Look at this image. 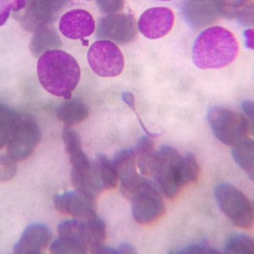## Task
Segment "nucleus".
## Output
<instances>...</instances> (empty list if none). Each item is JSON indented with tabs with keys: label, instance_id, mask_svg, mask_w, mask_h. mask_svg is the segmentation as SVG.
Here are the masks:
<instances>
[{
	"label": "nucleus",
	"instance_id": "nucleus-23",
	"mask_svg": "<svg viewBox=\"0 0 254 254\" xmlns=\"http://www.w3.org/2000/svg\"><path fill=\"white\" fill-rule=\"evenodd\" d=\"M96 177L102 189H115L118 185V176L115 166L105 155H98L93 163Z\"/></svg>",
	"mask_w": 254,
	"mask_h": 254
},
{
	"label": "nucleus",
	"instance_id": "nucleus-2",
	"mask_svg": "<svg viewBox=\"0 0 254 254\" xmlns=\"http://www.w3.org/2000/svg\"><path fill=\"white\" fill-rule=\"evenodd\" d=\"M238 52L234 35L222 26H212L201 32L194 42L192 61L199 69H221L231 64Z\"/></svg>",
	"mask_w": 254,
	"mask_h": 254
},
{
	"label": "nucleus",
	"instance_id": "nucleus-17",
	"mask_svg": "<svg viewBox=\"0 0 254 254\" xmlns=\"http://www.w3.org/2000/svg\"><path fill=\"white\" fill-rule=\"evenodd\" d=\"M183 13L190 26L197 29L210 26L220 17L214 0H185Z\"/></svg>",
	"mask_w": 254,
	"mask_h": 254
},
{
	"label": "nucleus",
	"instance_id": "nucleus-28",
	"mask_svg": "<svg viewBox=\"0 0 254 254\" xmlns=\"http://www.w3.org/2000/svg\"><path fill=\"white\" fill-rule=\"evenodd\" d=\"M199 173V165L192 153H188L185 157H182L181 175L183 186L196 182Z\"/></svg>",
	"mask_w": 254,
	"mask_h": 254
},
{
	"label": "nucleus",
	"instance_id": "nucleus-7",
	"mask_svg": "<svg viewBox=\"0 0 254 254\" xmlns=\"http://www.w3.org/2000/svg\"><path fill=\"white\" fill-rule=\"evenodd\" d=\"M130 200L133 217L141 225L154 222L165 214V203L161 195L147 180H142Z\"/></svg>",
	"mask_w": 254,
	"mask_h": 254
},
{
	"label": "nucleus",
	"instance_id": "nucleus-35",
	"mask_svg": "<svg viewBox=\"0 0 254 254\" xmlns=\"http://www.w3.org/2000/svg\"><path fill=\"white\" fill-rule=\"evenodd\" d=\"M9 9L8 6L0 1V26L5 24L9 16Z\"/></svg>",
	"mask_w": 254,
	"mask_h": 254
},
{
	"label": "nucleus",
	"instance_id": "nucleus-33",
	"mask_svg": "<svg viewBox=\"0 0 254 254\" xmlns=\"http://www.w3.org/2000/svg\"><path fill=\"white\" fill-rule=\"evenodd\" d=\"M0 1L8 6L9 9H13L15 11L23 9L26 6V0H0Z\"/></svg>",
	"mask_w": 254,
	"mask_h": 254
},
{
	"label": "nucleus",
	"instance_id": "nucleus-5",
	"mask_svg": "<svg viewBox=\"0 0 254 254\" xmlns=\"http://www.w3.org/2000/svg\"><path fill=\"white\" fill-rule=\"evenodd\" d=\"M217 203L231 222L243 230L254 225V205L242 190L229 183L218 186L215 190Z\"/></svg>",
	"mask_w": 254,
	"mask_h": 254
},
{
	"label": "nucleus",
	"instance_id": "nucleus-26",
	"mask_svg": "<svg viewBox=\"0 0 254 254\" xmlns=\"http://www.w3.org/2000/svg\"><path fill=\"white\" fill-rule=\"evenodd\" d=\"M20 117L19 113L0 105V148L9 142L15 124Z\"/></svg>",
	"mask_w": 254,
	"mask_h": 254
},
{
	"label": "nucleus",
	"instance_id": "nucleus-15",
	"mask_svg": "<svg viewBox=\"0 0 254 254\" xmlns=\"http://www.w3.org/2000/svg\"><path fill=\"white\" fill-rule=\"evenodd\" d=\"M112 163L116 169L118 179L122 182V194L130 199L142 180L136 171L135 151L134 149L120 151L115 155Z\"/></svg>",
	"mask_w": 254,
	"mask_h": 254
},
{
	"label": "nucleus",
	"instance_id": "nucleus-6",
	"mask_svg": "<svg viewBox=\"0 0 254 254\" xmlns=\"http://www.w3.org/2000/svg\"><path fill=\"white\" fill-rule=\"evenodd\" d=\"M182 156L174 147L163 146L157 152L153 176L162 192L169 198L176 197L183 187L181 169Z\"/></svg>",
	"mask_w": 254,
	"mask_h": 254
},
{
	"label": "nucleus",
	"instance_id": "nucleus-37",
	"mask_svg": "<svg viewBox=\"0 0 254 254\" xmlns=\"http://www.w3.org/2000/svg\"><path fill=\"white\" fill-rule=\"evenodd\" d=\"M118 254H136V249L133 248L132 246H130V244H127V243H124L119 247V249H117Z\"/></svg>",
	"mask_w": 254,
	"mask_h": 254
},
{
	"label": "nucleus",
	"instance_id": "nucleus-4",
	"mask_svg": "<svg viewBox=\"0 0 254 254\" xmlns=\"http://www.w3.org/2000/svg\"><path fill=\"white\" fill-rule=\"evenodd\" d=\"M208 121L216 138L230 147H234L248 138L251 129L253 130L249 119L239 113L220 106L208 110Z\"/></svg>",
	"mask_w": 254,
	"mask_h": 254
},
{
	"label": "nucleus",
	"instance_id": "nucleus-11",
	"mask_svg": "<svg viewBox=\"0 0 254 254\" xmlns=\"http://www.w3.org/2000/svg\"><path fill=\"white\" fill-rule=\"evenodd\" d=\"M97 38L120 45L130 44L137 34L136 20L127 14H111L98 20Z\"/></svg>",
	"mask_w": 254,
	"mask_h": 254
},
{
	"label": "nucleus",
	"instance_id": "nucleus-14",
	"mask_svg": "<svg viewBox=\"0 0 254 254\" xmlns=\"http://www.w3.org/2000/svg\"><path fill=\"white\" fill-rule=\"evenodd\" d=\"M55 206L59 212L69 216L87 220L97 216L95 197L80 190L66 191L55 196Z\"/></svg>",
	"mask_w": 254,
	"mask_h": 254
},
{
	"label": "nucleus",
	"instance_id": "nucleus-18",
	"mask_svg": "<svg viewBox=\"0 0 254 254\" xmlns=\"http://www.w3.org/2000/svg\"><path fill=\"white\" fill-rule=\"evenodd\" d=\"M52 239V232L46 225L33 224L26 228L15 245L14 253L20 254H38L47 249Z\"/></svg>",
	"mask_w": 254,
	"mask_h": 254
},
{
	"label": "nucleus",
	"instance_id": "nucleus-16",
	"mask_svg": "<svg viewBox=\"0 0 254 254\" xmlns=\"http://www.w3.org/2000/svg\"><path fill=\"white\" fill-rule=\"evenodd\" d=\"M61 33L69 39H83L95 31V20L89 12L73 9L67 12L60 20Z\"/></svg>",
	"mask_w": 254,
	"mask_h": 254
},
{
	"label": "nucleus",
	"instance_id": "nucleus-13",
	"mask_svg": "<svg viewBox=\"0 0 254 254\" xmlns=\"http://www.w3.org/2000/svg\"><path fill=\"white\" fill-rule=\"evenodd\" d=\"M175 15L166 7H154L142 13L138 20V29L148 39H159L171 32Z\"/></svg>",
	"mask_w": 254,
	"mask_h": 254
},
{
	"label": "nucleus",
	"instance_id": "nucleus-21",
	"mask_svg": "<svg viewBox=\"0 0 254 254\" xmlns=\"http://www.w3.org/2000/svg\"><path fill=\"white\" fill-rule=\"evenodd\" d=\"M134 151L141 173L145 176H153L157 154V152L154 150L153 139L151 138V136H142Z\"/></svg>",
	"mask_w": 254,
	"mask_h": 254
},
{
	"label": "nucleus",
	"instance_id": "nucleus-30",
	"mask_svg": "<svg viewBox=\"0 0 254 254\" xmlns=\"http://www.w3.org/2000/svg\"><path fill=\"white\" fill-rule=\"evenodd\" d=\"M100 11L104 14H116L124 8L125 0H97Z\"/></svg>",
	"mask_w": 254,
	"mask_h": 254
},
{
	"label": "nucleus",
	"instance_id": "nucleus-36",
	"mask_svg": "<svg viewBox=\"0 0 254 254\" xmlns=\"http://www.w3.org/2000/svg\"><path fill=\"white\" fill-rule=\"evenodd\" d=\"M246 39V46L249 49H254V29L249 28L244 32Z\"/></svg>",
	"mask_w": 254,
	"mask_h": 254
},
{
	"label": "nucleus",
	"instance_id": "nucleus-1",
	"mask_svg": "<svg viewBox=\"0 0 254 254\" xmlns=\"http://www.w3.org/2000/svg\"><path fill=\"white\" fill-rule=\"evenodd\" d=\"M38 75L41 85L49 93L69 99L81 78V69L72 55L54 49L39 57Z\"/></svg>",
	"mask_w": 254,
	"mask_h": 254
},
{
	"label": "nucleus",
	"instance_id": "nucleus-22",
	"mask_svg": "<svg viewBox=\"0 0 254 254\" xmlns=\"http://www.w3.org/2000/svg\"><path fill=\"white\" fill-rule=\"evenodd\" d=\"M61 45V39L57 32L46 26L35 32L30 44V49L35 56H41L47 51L56 49Z\"/></svg>",
	"mask_w": 254,
	"mask_h": 254
},
{
	"label": "nucleus",
	"instance_id": "nucleus-12",
	"mask_svg": "<svg viewBox=\"0 0 254 254\" xmlns=\"http://www.w3.org/2000/svg\"><path fill=\"white\" fill-rule=\"evenodd\" d=\"M70 0H27V9L21 18V26L28 32L46 27L55 15Z\"/></svg>",
	"mask_w": 254,
	"mask_h": 254
},
{
	"label": "nucleus",
	"instance_id": "nucleus-24",
	"mask_svg": "<svg viewBox=\"0 0 254 254\" xmlns=\"http://www.w3.org/2000/svg\"><path fill=\"white\" fill-rule=\"evenodd\" d=\"M232 155L237 165L254 180V143L251 138H246L235 145L232 149Z\"/></svg>",
	"mask_w": 254,
	"mask_h": 254
},
{
	"label": "nucleus",
	"instance_id": "nucleus-3",
	"mask_svg": "<svg viewBox=\"0 0 254 254\" xmlns=\"http://www.w3.org/2000/svg\"><path fill=\"white\" fill-rule=\"evenodd\" d=\"M65 150L72 166L71 182L75 190L95 197L103 190L96 177L94 166L81 146V137L75 130L67 127L63 131Z\"/></svg>",
	"mask_w": 254,
	"mask_h": 254
},
{
	"label": "nucleus",
	"instance_id": "nucleus-20",
	"mask_svg": "<svg viewBox=\"0 0 254 254\" xmlns=\"http://www.w3.org/2000/svg\"><path fill=\"white\" fill-rule=\"evenodd\" d=\"M56 116L67 127L83 122L89 116V108L80 99H68L60 105Z\"/></svg>",
	"mask_w": 254,
	"mask_h": 254
},
{
	"label": "nucleus",
	"instance_id": "nucleus-31",
	"mask_svg": "<svg viewBox=\"0 0 254 254\" xmlns=\"http://www.w3.org/2000/svg\"><path fill=\"white\" fill-rule=\"evenodd\" d=\"M177 254H220V252L216 249L211 248L206 243H196L192 245L188 246L186 249L181 251L176 252Z\"/></svg>",
	"mask_w": 254,
	"mask_h": 254
},
{
	"label": "nucleus",
	"instance_id": "nucleus-27",
	"mask_svg": "<svg viewBox=\"0 0 254 254\" xmlns=\"http://www.w3.org/2000/svg\"><path fill=\"white\" fill-rule=\"evenodd\" d=\"M225 253L231 254H254V239L246 235H233L229 237L225 243Z\"/></svg>",
	"mask_w": 254,
	"mask_h": 254
},
{
	"label": "nucleus",
	"instance_id": "nucleus-32",
	"mask_svg": "<svg viewBox=\"0 0 254 254\" xmlns=\"http://www.w3.org/2000/svg\"><path fill=\"white\" fill-rule=\"evenodd\" d=\"M122 99H123V101L126 103V104L129 106V107L131 109V110L134 111V112L136 113V116H137V119H138L139 123L141 124L142 126V129L144 130L145 132L147 133V135L148 136H157V134H154V133H151L150 131H148L147 130V128L145 127L144 125L142 123V120L140 118V116H138V114L136 112V106H135V98H134V96H133L132 93H129V92H127V93H124L122 94Z\"/></svg>",
	"mask_w": 254,
	"mask_h": 254
},
{
	"label": "nucleus",
	"instance_id": "nucleus-38",
	"mask_svg": "<svg viewBox=\"0 0 254 254\" xmlns=\"http://www.w3.org/2000/svg\"><path fill=\"white\" fill-rule=\"evenodd\" d=\"M159 1H164V2H168V1H171V0H159Z\"/></svg>",
	"mask_w": 254,
	"mask_h": 254
},
{
	"label": "nucleus",
	"instance_id": "nucleus-10",
	"mask_svg": "<svg viewBox=\"0 0 254 254\" xmlns=\"http://www.w3.org/2000/svg\"><path fill=\"white\" fill-rule=\"evenodd\" d=\"M58 233L50 247L52 254H84L89 250L86 221L66 220L59 225Z\"/></svg>",
	"mask_w": 254,
	"mask_h": 254
},
{
	"label": "nucleus",
	"instance_id": "nucleus-25",
	"mask_svg": "<svg viewBox=\"0 0 254 254\" xmlns=\"http://www.w3.org/2000/svg\"><path fill=\"white\" fill-rule=\"evenodd\" d=\"M89 250L93 254H98V250L104 246L106 240V225L98 217H93L86 220Z\"/></svg>",
	"mask_w": 254,
	"mask_h": 254
},
{
	"label": "nucleus",
	"instance_id": "nucleus-9",
	"mask_svg": "<svg viewBox=\"0 0 254 254\" xmlns=\"http://www.w3.org/2000/svg\"><path fill=\"white\" fill-rule=\"evenodd\" d=\"M40 139V127L34 119L20 115L8 142V154L16 161L25 160L31 156Z\"/></svg>",
	"mask_w": 254,
	"mask_h": 254
},
{
	"label": "nucleus",
	"instance_id": "nucleus-29",
	"mask_svg": "<svg viewBox=\"0 0 254 254\" xmlns=\"http://www.w3.org/2000/svg\"><path fill=\"white\" fill-rule=\"evenodd\" d=\"M16 172V160L9 155L0 156V182H9L15 177Z\"/></svg>",
	"mask_w": 254,
	"mask_h": 254
},
{
	"label": "nucleus",
	"instance_id": "nucleus-8",
	"mask_svg": "<svg viewBox=\"0 0 254 254\" xmlns=\"http://www.w3.org/2000/svg\"><path fill=\"white\" fill-rule=\"evenodd\" d=\"M87 61L93 72L102 77L118 76L125 67L122 50L117 44L109 40L93 43L87 53Z\"/></svg>",
	"mask_w": 254,
	"mask_h": 254
},
{
	"label": "nucleus",
	"instance_id": "nucleus-19",
	"mask_svg": "<svg viewBox=\"0 0 254 254\" xmlns=\"http://www.w3.org/2000/svg\"><path fill=\"white\" fill-rule=\"evenodd\" d=\"M220 16L237 19L245 26L254 24V3L252 0H214Z\"/></svg>",
	"mask_w": 254,
	"mask_h": 254
},
{
	"label": "nucleus",
	"instance_id": "nucleus-34",
	"mask_svg": "<svg viewBox=\"0 0 254 254\" xmlns=\"http://www.w3.org/2000/svg\"><path fill=\"white\" fill-rule=\"evenodd\" d=\"M242 108H243L246 116L249 117V122H251V124L254 126V103H253V101H243Z\"/></svg>",
	"mask_w": 254,
	"mask_h": 254
}]
</instances>
